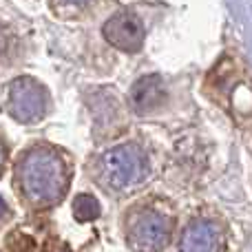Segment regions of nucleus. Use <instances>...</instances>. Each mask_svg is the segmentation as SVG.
Listing matches in <instances>:
<instances>
[{
	"label": "nucleus",
	"instance_id": "obj_1",
	"mask_svg": "<svg viewBox=\"0 0 252 252\" xmlns=\"http://www.w3.org/2000/svg\"><path fill=\"white\" fill-rule=\"evenodd\" d=\"M71 186V161L58 146L33 144L20 153L13 168V188L22 204L49 210L66 197Z\"/></svg>",
	"mask_w": 252,
	"mask_h": 252
},
{
	"label": "nucleus",
	"instance_id": "obj_2",
	"mask_svg": "<svg viewBox=\"0 0 252 252\" xmlns=\"http://www.w3.org/2000/svg\"><path fill=\"white\" fill-rule=\"evenodd\" d=\"M151 175V161L139 144L126 142L100 153L89 166V177L106 192L122 197L137 190Z\"/></svg>",
	"mask_w": 252,
	"mask_h": 252
},
{
	"label": "nucleus",
	"instance_id": "obj_3",
	"mask_svg": "<svg viewBox=\"0 0 252 252\" xmlns=\"http://www.w3.org/2000/svg\"><path fill=\"white\" fill-rule=\"evenodd\" d=\"M122 230L130 252H161L173 239L175 217L161 204L146 199L124 213Z\"/></svg>",
	"mask_w": 252,
	"mask_h": 252
},
{
	"label": "nucleus",
	"instance_id": "obj_4",
	"mask_svg": "<svg viewBox=\"0 0 252 252\" xmlns=\"http://www.w3.org/2000/svg\"><path fill=\"white\" fill-rule=\"evenodd\" d=\"M49 104L47 87L29 75L16 78L7 89V113L20 124H38L47 115Z\"/></svg>",
	"mask_w": 252,
	"mask_h": 252
},
{
	"label": "nucleus",
	"instance_id": "obj_5",
	"mask_svg": "<svg viewBox=\"0 0 252 252\" xmlns=\"http://www.w3.org/2000/svg\"><path fill=\"white\" fill-rule=\"evenodd\" d=\"M177 252H226V228L219 219L197 215L184 226Z\"/></svg>",
	"mask_w": 252,
	"mask_h": 252
},
{
	"label": "nucleus",
	"instance_id": "obj_6",
	"mask_svg": "<svg viewBox=\"0 0 252 252\" xmlns=\"http://www.w3.org/2000/svg\"><path fill=\"white\" fill-rule=\"evenodd\" d=\"M104 38L111 47L124 53H139L146 40V29L142 20L130 11H118L104 25Z\"/></svg>",
	"mask_w": 252,
	"mask_h": 252
},
{
	"label": "nucleus",
	"instance_id": "obj_7",
	"mask_svg": "<svg viewBox=\"0 0 252 252\" xmlns=\"http://www.w3.org/2000/svg\"><path fill=\"white\" fill-rule=\"evenodd\" d=\"M166 100V87L159 75H144L130 89V104L137 113L146 115L159 109Z\"/></svg>",
	"mask_w": 252,
	"mask_h": 252
},
{
	"label": "nucleus",
	"instance_id": "obj_8",
	"mask_svg": "<svg viewBox=\"0 0 252 252\" xmlns=\"http://www.w3.org/2000/svg\"><path fill=\"white\" fill-rule=\"evenodd\" d=\"M102 215L100 201L95 199V195L91 192H80L73 199V217L78 219L80 223H89L93 219H97Z\"/></svg>",
	"mask_w": 252,
	"mask_h": 252
},
{
	"label": "nucleus",
	"instance_id": "obj_9",
	"mask_svg": "<svg viewBox=\"0 0 252 252\" xmlns=\"http://www.w3.org/2000/svg\"><path fill=\"white\" fill-rule=\"evenodd\" d=\"M53 2V7L56 9H82V7H87L91 0H51Z\"/></svg>",
	"mask_w": 252,
	"mask_h": 252
},
{
	"label": "nucleus",
	"instance_id": "obj_10",
	"mask_svg": "<svg viewBox=\"0 0 252 252\" xmlns=\"http://www.w3.org/2000/svg\"><path fill=\"white\" fill-rule=\"evenodd\" d=\"M7 157H9L7 144H4L2 135H0V177H2V173H4V166H7Z\"/></svg>",
	"mask_w": 252,
	"mask_h": 252
},
{
	"label": "nucleus",
	"instance_id": "obj_11",
	"mask_svg": "<svg viewBox=\"0 0 252 252\" xmlns=\"http://www.w3.org/2000/svg\"><path fill=\"white\" fill-rule=\"evenodd\" d=\"M9 217H11V210L7 208V204H4V199H2V197H0V226H2V223L7 221Z\"/></svg>",
	"mask_w": 252,
	"mask_h": 252
},
{
	"label": "nucleus",
	"instance_id": "obj_12",
	"mask_svg": "<svg viewBox=\"0 0 252 252\" xmlns=\"http://www.w3.org/2000/svg\"><path fill=\"white\" fill-rule=\"evenodd\" d=\"M58 252H71V250H69V248H66V246H62V248H60V250H58Z\"/></svg>",
	"mask_w": 252,
	"mask_h": 252
}]
</instances>
